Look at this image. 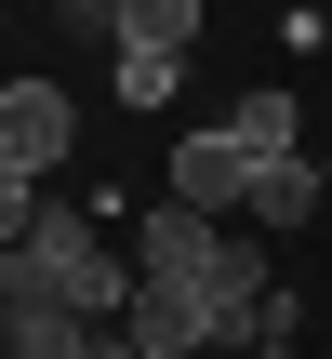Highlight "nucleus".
<instances>
[{"mask_svg": "<svg viewBox=\"0 0 332 359\" xmlns=\"http://www.w3.org/2000/svg\"><path fill=\"white\" fill-rule=\"evenodd\" d=\"M40 13H53L67 40H106V53H120V0H40Z\"/></svg>", "mask_w": 332, "mask_h": 359, "instance_id": "obj_10", "label": "nucleus"}, {"mask_svg": "<svg viewBox=\"0 0 332 359\" xmlns=\"http://www.w3.org/2000/svg\"><path fill=\"white\" fill-rule=\"evenodd\" d=\"M213 253H226V226H213L200 200H160V213L133 226V266H146V280H173V293H200V280H213Z\"/></svg>", "mask_w": 332, "mask_h": 359, "instance_id": "obj_2", "label": "nucleus"}, {"mask_svg": "<svg viewBox=\"0 0 332 359\" xmlns=\"http://www.w3.org/2000/svg\"><path fill=\"white\" fill-rule=\"evenodd\" d=\"M200 40V0H120V53H186Z\"/></svg>", "mask_w": 332, "mask_h": 359, "instance_id": "obj_7", "label": "nucleus"}, {"mask_svg": "<svg viewBox=\"0 0 332 359\" xmlns=\"http://www.w3.org/2000/svg\"><path fill=\"white\" fill-rule=\"evenodd\" d=\"M226 133H240V160H253V173H266V160H306V107H293V93H240V107H226Z\"/></svg>", "mask_w": 332, "mask_h": 359, "instance_id": "obj_6", "label": "nucleus"}, {"mask_svg": "<svg viewBox=\"0 0 332 359\" xmlns=\"http://www.w3.org/2000/svg\"><path fill=\"white\" fill-rule=\"evenodd\" d=\"M173 80H186V53H106V93L120 107H173Z\"/></svg>", "mask_w": 332, "mask_h": 359, "instance_id": "obj_9", "label": "nucleus"}, {"mask_svg": "<svg viewBox=\"0 0 332 359\" xmlns=\"http://www.w3.org/2000/svg\"><path fill=\"white\" fill-rule=\"evenodd\" d=\"M93 359H146V346H133V333H120V320H106V346H93Z\"/></svg>", "mask_w": 332, "mask_h": 359, "instance_id": "obj_12", "label": "nucleus"}, {"mask_svg": "<svg viewBox=\"0 0 332 359\" xmlns=\"http://www.w3.org/2000/svg\"><path fill=\"white\" fill-rule=\"evenodd\" d=\"M173 200H200V213H253V160H240V133H226V120L173 147Z\"/></svg>", "mask_w": 332, "mask_h": 359, "instance_id": "obj_3", "label": "nucleus"}, {"mask_svg": "<svg viewBox=\"0 0 332 359\" xmlns=\"http://www.w3.org/2000/svg\"><path fill=\"white\" fill-rule=\"evenodd\" d=\"M120 333H133L146 359H213V333H200V293H173V280H133Z\"/></svg>", "mask_w": 332, "mask_h": 359, "instance_id": "obj_4", "label": "nucleus"}, {"mask_svg": "<svg viewBox=\"0 0 332 359\" xmlns=\"http://www.w3.org/2000/svg\"><path fill=\"white\" fill-rule=\"evenodd\" d=\"M67 133H80V107H67L53 80H0V173H27V187H53V160H67Z\"/></svg>", "mask_w": 332, "mask_h": 359, "instance_id": "obj_1", "label": "nucleus"}, {"mask_svg": "<svg viewBox=\"0 0 332 359\" xmlns=\"http://www.w3.org/2000/svg\"><path fill=\"white\" fill-rule=\"evenodd\" d=\"M27 226H40V187H27V173H0V253H27Z\"/></svg>", "mask_w": 332, "mask_h": 359, "instance_id": "obj_11", "label": "nucleus"}, {"mask_svg": "<svg viewBox=\"0 0 332 359\" xmlns=\"http://www.w3.org/2000/svg\"><path fill=\"white\" fill-rule=\"evenodd\" d=\"M106 346V320H80V306H13L0 320V359H93Z\"/></svg>", "mask_w": 332, "mask_h": 359, "instance_id": "obj_5", "label": "nucleus"}, {"mask_svg": "<svg viewBox=\"0 0 332 359\" xmlns=\"http://www.w3.org/2000/svg\"><path fill=\"white\" fill-rule=\"evenodd\" d=\"M253 213H266V226H306V213H319V160H266V173H253Z\"/></svg>", "mask_w": 332, "mask_h": 359, "instance_id": "obj_8", "label": "nucleus"}]
</instances>
